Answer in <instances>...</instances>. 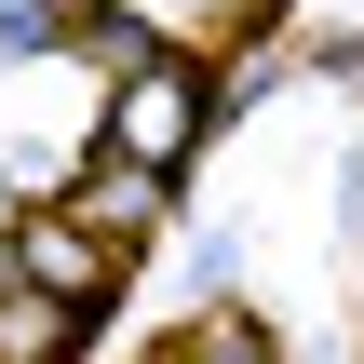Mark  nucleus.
Returning <instances> with one entry per match:
<instances>
[{"mask_svg":"<svg viewBox=\"0 0 364 364\" xmlns=\"http://www.w3.org/2000/svg\"><path fill=\"white\" fill-rule=\"evenodd\" d=\"M14 284H41L54 311H95L108 297V257H95L81 216H41V230H14Z\"/></svg>","mask_w":364,"mask_h":364,"instance_id":"2","label":"nucleus"},{"mask_svg":"<svg viewBox=\"0 0 364 364\" xmlns=\"http://www.w3.org/2000/svg\"><path fill=\"white\" fill-rule=\"evenodd\" d=\"M189 364H270V338H257V324H243V338H230V324H203V338H189Z\"/></svg>","mask_w":364,"mask_h":364,"instance_id":"3","label":"nucleus"},{"mask_svg":"<svg viewBox=\"0 0 364 364\" xmlns=\"http://www.w3.org/2000/svg\"><path fill=\"white\" fill-rule=\"evenodd\" d=\"M189 135H203V81L176 68V54H135V81H122V108H108V149L122 162H189Z\"/></svg>","mask_w":364,"mask_h":364,"instance_id":"1","label":"nucleus"}]
</instances>
